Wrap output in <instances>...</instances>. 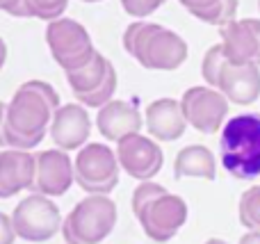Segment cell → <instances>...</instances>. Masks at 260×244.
I'll use <instances>...</instances> for the list:
<instances>
[{
	"mask_svg": "<svg viewBox=\"0 0 260 244\" xmlns=\"http://www.w3.org/2000/svg\"><path fill=\"white\" fill-rule=\"evenodd\" d=\"M219 155L224 169L238 181L260 176V114L247 112L221 126Z\"/></svg>",
	"mask_w": 260,
	"mask_h": 244,
	"instance_id": "obj_4",
	"label": "cell"
},
{
	"mask_svg": "<svg viewBox=\"0 0 260 244\" xmlns=\"http://www.w3.org/2000/svg\"><path fill=\"white\" fill-rule=\"evenodd\" d=\"M117 151L101 142H87L73 160L76 183L87 194H110L119 183Z\"/></svg>",
	"mask_w": 260,
	"mask_h": 244,
	"instance_id": "obj_8",
	"label": "cell"
},
{
	"mask_svg": "<svg viewBox=\"0 0 260 244\" xmlns=\"http://www.w3.org/2000/svg\"><path fill=\"white\" fill-rule=\"evenodd\" d=\"M69 0H25L27 16L41 18V21H55L67 12Z\"/></svg>",
	"mask_w": 260,
	"mask_h": 244,
	"instance_id": "obj_21",
	"label": "cell"
},
{
	"mask_svg": "<svg viewBox=\"0 0 260 244\" xmlns=\"http://www.w3.org/2000/svg\"><path fill=\"white\" fill-rule=\"evenodd\" d=\"M5 105L7 103L0 100V146H7L5 144Z\"/></svg>",
	"mask_w": 260,
	"mask_h": 244,
	"instance_id": "obj_27",
	"label": "cell"
},
{
	"mask_svg": "<svg viewBox=\"0 0 260 244\" xmlns=\"http://www.w3.org/2000/svg\"><path fill=\"white\" fill-rule=\"evenodd\" d=\"M178 3L183 5V7L187 9V12L192 14L194 18H199V21H201L203 14L210 12V9L215 7V5L219 3V0H178Z\"/></svg>",
	"mask_w": 260,
	"mask_h": 244,
	"instance_id": "obj_24",
	"label": "cell"
},
{
	"mask_svg": "<svg viewBox=\"0 0 260 244\" xmlns=\"http://www.w3.org/2000/svg\"><path fill=\"white\" fill-rule=\"evenodd\" d=\"M48 135L53 144L62 151H80L89 142L91 119L82 103L59 105L53 114Z\"/></svg>",
	"mask_w": 260,
	"mask_h": 244,
	"instance_id": "obj_14",
	"label": "cell"
},
{
	"mask_svg": "<svg viewBox=\"0 0 260 244\" xmlns=\"http://www.w3.org/2000/svg\"><path fill=\"white\" fill-rule=\"evenodd\" d=\"M221 50L231 64H256L260 53L258 18L231 21L219 27Z\"/></svg>",
	"mask_w": 260,
	"mask_h": 244,
	"instance_id": "obj_15",
	"label": "cell"
},
{
	"mask_svg": "<svg viewBox=\"0 0 260 244\" xmlns=\"http://www.w3.org/2000/svg\"><path fill=\"white\" fill-rule=\"evenodd\" d=\"M62 213L50 196L32 192L12 213L16 237L25 242H46L62 228Z\"/></svg>",
	"mask_w": 260,
	"mask_h": 244,
	"instance_id": "obj_10",
	"label": "cell"
},
{
	"mask_svg": "<svg viewBox=\"0 0 260 244\" xmlns=\"http://www.w3.org/2000/svg\"><path fill=\"white\" fill-rule=\"evenodd\" d=\"M258 39H260V18H258ZM256 64L260 66V53H258V62H256Z\"/></svg>",
	"mask_w": 260,
	"mask_h": 244,
	"instance_id": "obj_31",
	"label": "cell"
},
{
	"mask_svg": "<svg viewBox=\"0 0 260 244\" xmlns=\"http://www.w3.org/2000/svg\"><path fill=\"white\" fill-rule=\"evenodd\" d=\"M0 9L16 18H27V9H25V0H0Z\"/></svg>",
	"mask_w": 260,
	"mask_h": 244,
	"instance_id": "obj_26",
	"label": "cell"
},
{
	"mask_svg": "<svg viewBox=\"0 0 260 244\" xmlns=\"http://www.w3.org/2000/svg\"><path fill=\"white\" fill-rule=\"evenodd\" d=\"M174 178H206V181H215L217 178V162L210 149L201 144L185 146L178 151L174 160Z\"/></svg>",
	"mask_w": 260,
	"mask_h": 244,
	"instance_id": "obj_19",
	"label": "cell"
},
{
	"mask_svg": "<svg viewBox=\"0 0 260 244\" xmlns=\"http://www.w3.org/2000/svg\"><path fill=\"white\" fill-rule=\"evenodd\" d=\"M69 87L78 103L85 108H103L117 91V71L103 53L96 50L94 57L80 68L64 71Z\"/></svg>",
	"mask_w": 260,
	"mask_h": 244,
	"instance_id": "obj_9",
	"label": "cell"
},
{
	"mask_svg": "<svg viewBox=\"0 0 260 244\" xmlns=\"http://www.w3.org/2000/svg\"><path fill=\"white\" fill-rule=\"evenodd\" d=\"M96 126H99V132L108 142H121L123 137L135 135V132L142 130L144 119L135 103L112 98L110 103H105L103 108H99Z\"/></svg>",
	"mask_w": 260,
	"mask_h": 244,
	"instance_id": "obj_16",
	"label": "cell"
},
{
	"mask_svg": "<svg viewBox=\"0 0 260 244\" xmlns=\"http://www.w3.org/2000/svg\"><path fill=\"white\" fill-rule=\"evenodd\" d=\"M5 62H7V44H5V39L0 37V68L5 66Z\"/></svg>",
	"mask_w": 260,
	"mask_h": 244,
	"instance_id": "obj_29",
	"label": "cell"
},
{
	"mask_svg": "<svg viewBox=\"0 0 260 244\" xmlns=\"http://www.w3.org/2000/svg\"><path fill=\"white\" fill-rule=\"evenodd\" d=\"M144 126L148 135L157 142H174L180 140L187 128L180 100L174 98H157L146 105L144 112Z\"/></svg>",
	"mask_w": 260,
	"mask_h": 244,
	"instance_id": "obj_17",
	"label": "cell"
},
{
	"mask_svg": "<svg viewBox=\"0 0 260 244\" xmlns=\"http://www.w3.org/2000/svg\"><path fill=\"white\" fill-rule=\"evenodd\" d=\"M240 224L249 231H260V185L249 187L242 196H240Z\"/></svg>",
	"mask_w": 260,
	"mask_h": 244,
	"instance_id": "obj_20",
	"label": "cell"
},
{
	"mask_svg": "<svg viewBox=\"0 0 260 244\" xmlns=\"http://www.w3.org/2000/svg\"><path fill=\"white\" fill-rule=\"evenodd\" d=\"M73 183H76V171L67 151L48 149L35 155V183L30 192L44 196H62L71 190Z\"/></svg>",
	"mask_w": 260,
	"mask_h": 244,
	"instance_id": "obj_13",
	"label": "cell"
},
{
	"mask_svg": "<svg viewBox=\"0 0 260 244\" xmlns=\"http://www.w3.org/2000/svg\"><path fill=\"white\" fill-rule=\"evenodd\" d=\"M46 44H48L53 59L64 71L85 66L96 53L87 27L67 16L46 23Z\"/></svg>",
	"mask_w": 260,
	"mask_h": 244,
	"instance_id": "obj_7",
	"label": "cell"
},
{
	"mask_svg": "<svg viewBox=\"0 0 260 244\" xmlns=\"http://www.w3.org/2000/svg\"><path fill=\"white\" fill-rule=\"evenodd\" d=\"M35 183V155L30 151H0V199L32 190Z\"/></svg>",
	"mask_w": 260,
	"mask_h": 244,
	"instance_id": "obj_18",
	"label": "cell"
},
{
	"mask_svg": "<svg viewBox=\"0 0 260 244\" xmlns=\"http://www.w3.org/2000/svg\"><path fill=\"white\" fill-rule=\"evenodd\" d=\"M117 160L119 167L130 178L144 183L157 176L162 162H165V155H162L157 142H153L151 137H144L142 132H135V135H128L121 142H117Z\"/></svg>",
	"mask_w": 260,
	"mask_h": 244,
	"instance_id": "obj_12",
	"label": "cell"
},
{
	"mask_svg": "<svg viewBox=\"0 0 260 244\" xmlns=\"http://www.w3.org/2000/svg\"><path fill=\"white\" fill-rule=\"evenodd\" d=\"M80 3H101V0H80Z\"/></svg>",
	"mask_w": 260,
	"mask_h": 244,
	"instance_id": "obj_32",
	"label": "cell"
},
{
	"mask_svg": "<svg viewBox=\"0 0 260 244\" xmlns=\"http://www.w3.org/2000/svg\"><path fill=\"white\" fill-rule=\"evenodd\" d=\"M133 213L144 233L155 242H169L187 222V203L153 181L135 187Z\"/></svg>",
	"mask_w": 260,
	"mask_h": 244,
	"instance_id": "obj_3",
	"label": "cell"
},
{
	"mask_svg": "<svg viewBox=\"0 0 260 244\" xmlns=\"http://www.w3.org/2000/svg\"><path fill=\"white\" fill-rule=\"evenodd\" d=\"M206 244H229V242H224V240H217V237H212V240H208Z\"/></svg>",
	"mask_w": 260,
	"mask_h": 244,
	"instance_id": "obj_30",
	"label": "cell"
},
{
	"mask_svg": "<svg viewBox=\"0 0 260 244\" xmlns=\"http://www.w3.org/2000/svg\"><path fill=\"white\" fill-rule=\"evenodd\" d=\"M14 240H16V233H14L12 217L0 213V244H14Z\"/></svg>",
	"mask_w": 260,
	"mask_h": 244,
	"instance_id": "obj_25",
	"label": "cell"
},
{
	"mask_svg": "<svg viewBox=\"0 0 260 244\" xmlns=\"http://www.w3.org/2000/svg\"><path fill=\"white\" fill-rule=\"evenodd\" d=\"M117 224V203L108 194H89L62 222L67 244H101Z\"/></svg>",
	"mask_w": 260,
	"mask_h": 244,
	"instance_id": "obj_6",
	"label": "cell"
},
{
	"mask_svg": "<svg viewBox=\"0 0 260 244\" xmlns=\"http://www.w3.org/2000/svg\"><path fill=\"white\" fill-rule=\"evenodd\" d=\"M121 41L130 57L151 71H176L187 59V44L183 37L157 23H130Z\"/></svg>",
	"mask_w": 260,
	"mask_h": 244,
	"instance_id": "obj_2",
	"label": "cell"
},
{
	"mask_svg": "<svg viewBox=\"0 0 260 244\" xmlns=\"http://www.w3.org/2000/svg\"><path fill=\"white\" fill-rule=\"evenodd\" d=\"M119 3H121L123 12H126L128 16L139 18V21H142V18L155 14L157 9L167 3V0H119Z\"/></svg>",
	"mask_w": 260,
	"mask_h": 244,
	"instance_id": "obj_23",
	"label": "cell"
},
{
	"mask_svg": "<svg viewBox=\"0 0 260 244\" xmlns=\"http://www.w3.org/2000/svg\"><path fill=\"white\" fill-rule=\"evenodd\" d=\"M240 244H260V231H251L240 240Z\"/></svg>",
	"mask_w": 260,
	"mask_h": 244,
	"instance_id": "obj_28",
	"label": "cell"
},
{
	"mask_svg": "<svg viewBox=\"0 0 260 244\" xmlns=\"http://www.w3.org/2000/svg\"><path fill=\"white\" fill-rule=\"evenodd\" d=\"M59 105V94L53 85L44 80L23 82L5 105V144L18 151L39 146L48 135L53 114Z\"/></svg>",
	"mask_w": 260,
	"mask_h": 244,
	"instance_id": "obj_1",
	"label": "cell"
},
{
	"mask_svg": "<svg viewBox=\"0 0 260 244\" xmlns=\"http://www.w3.org/2000/svg\"><path fill=\"white\" fill-rule=\"evenodd\" d=\"M258 9H260V0H258Z\"/></svg>",
	"mask_w": 260,
	"mask_h": 244,
	"instance_id": "obj_33",
	"label": "cell"
},
{
	"mask_svg": "<svg viewBox=\"0 0 260 244\" xmlns=\"http://www.w3.org/2000/svg\"><path fill=\"white\" fill-rule=\"evenodd\" d=\"M201 76L208 87H215L235 105H251L260 96L258 64H231L224 57L221 44L210 46L203 55Z\"/></svg>",
	"mask_w": 260,
	"mask_h": 244,
	"instance_id": "obj_5",
	"label": "cell"
},
{
	"mask_svg": "<svg viewBox=\"0 0 260 244\" xmlns=\"http://www.w3.org/2000/svg\"><path fill=\"white\" fill-rule=\"evenodd\" d=\"M235 14H238V0H219L215 7L208 14H203L201 21L208 23V25H226V23L235 21Z\"/></svg>",
	"mask_w": 260,
	"mask_h": 244,
	"instance_id": "obj_22",
	"label": "cell"
},
{
	"mask_svg": "<svg viewBox=\"0 0 260 244\" xmlns=\"http://www.w3.org/2000/svg\"><path fill=\"white\" fill-rule=\"evenodd\" d=\"M185 121L203 135L221 130L229 114V98L215 87H189L180 98Z\"/></svg>",
	"mask_w": 260,
	"mask_h": 244,
	"instance_id": "obj_11",
	"label": "cell"
}]
</instances>
